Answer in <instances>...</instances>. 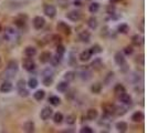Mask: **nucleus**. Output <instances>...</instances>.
<instances>
[{"label":"nucleus","instance_id":"nucleus-4","mask_svg":"<svg viewBox=\"0 0 147 133\" xmlns=\"http://www.w3.org/2000/svg\"><path fill=\"white\" fill-rule=\"evenodd\" d=\"M57 29L59 30L60 32H62V33L66 35V36L71 35V27H70L67 23H65L64 21L58 22V24H57Z\"/></svg>","mask_w":147,"mask_h":133},{"label":"nucleus","instance_id":"nucleus-1","mask_svg":"<svg viewBox=\"0 0 147 133\" xmlns=\"http://www.w3.org/2000/svg\"><path fill=\"white\" fill-rule=\"evenodd\" d=\"M19 70V66H18V62L15 60H11L8 62V66L6 68V71L3 72V78L6 80H10L15 77V74L18 72Z\"/></svg>","mask_w":147,"mask_h":133},{"label":"nucleus","instance_id":"nucleus-45","mask_svg":"<svg viewBox=\"0 0 147 133\" xmlns=\"http://www.w3.org/2000/svg\"><path fill=\"white\" fill-rule=\"evenodd\" d=\"M53 70L52 69H50V68H45L43 71H42V77H44V75H53Z\"/></svg>","mask_w":147,"mask_h":133},{"label":"nucleus","instance_id":"nucleus-41","mask_svg":"<svg viewBox=\"0 0 147 133\" xmlns=\"http://www.w3.org/2000/svg\"><path fill=\"white\" fill-rule=\"evenodd\" d=\"M26 86H27V82L24 81L23 79H20V80H18L16 87H17V90H21V89L26 88Z\"/></svg>","mask_w":147,"mask_h":133},{"label":"nucleus","instance_id":"nucleus-8","mask_svg":"<svg viewBox=\"0 0 147 133\" xmlns=\"http://www.w3.org/2000/svg\"><path fill=\"white\" fill-rule=\"evenodd\" d=\"M66 18L73 22L80 21L82 18V14L80 11H78V10H72V11H70V12L66 14Z\"/></svg>","mask_w":147,"mask_h":133},{"label":"nucleus","instance_id":"nucleus-22","mask_svg":"<svg viewBox=\"0 0 147 133\" xmlns=\"http://www.w3.org/2000/svg\"><path fill=\"white\" fill-rule=\"evenodd\" d=\"M24 54L28 57V58H32V57H34L36 54H37V49L34 48V47H27L26 49H24Z\"/></svg>","mask_w":147,"mask_h":133},{"label":"nucleus","instance_id":"nucleus-13","mask_svg":"<svg viewBox=\"0 0 147 133\" xmlns=\"http://www.w3.org/2000/svg\"><path fill=\"white\" fill-rule=\"evenodd\" d=\"M118 99H119V101L122 102L123 104H125V105H129V104H132V96H129L128 93H122V94H119L118 96Z\"/></svg>","mask_w":147,"mask_h":133},{"label":"nucleus","instance_id":"nucleus-15","mask_svg":"<svg viewBox=\"0 0 147 133\" xmlns=\"http://www.w3.org/2000/svg\"><path fill=\"white\" fill-rule=\"evenodd\" d=\"M91 71L88 70V68H82L81 71H80V78H81L82 80H85V81H88L91 79Z\"/></svg>","mask_w":147,"mask_h":133},{"label":"nucleus","instance_id":"nucleus-44","mask_svg":"<svg viewBox=\"0 0 147 133\" xmlns=\"http://www.w3.org/2000/svg\"><path fill=\"white\" fill-rule=\"evenodd\" d=\"M18 92H19V96H23V98H27V96H29V91H28L26 88L21 89V90H18Z\"/></svg>","mask_w":147,"mask_h":133},{"label":"nucleus","instance_id":"nucleus-9","mask_svg":"<svg viewBox=\"0 0 147 133\" xmlns=\"http://www.w3.org/2000/svg\"><path fill=\"white\" fill-rule=\"evenodd\" d=\"M52 114H53V110H52L50 107H44L43 109L41 110V113H40V118L44 120V121H47V120H49V119L52 117Z\"/></svg>","mask_w":147,"mask_h":133},{"label":"nucleus","instance_id":"nucleus-26","mask_svg":"<svg viewBox=\"0 0 147 133\" xmlns=\"http://www.w3.org/2000/svg\"><path fill=\"white\" fill-rule=\"evenodd\" d=\"M48 101H49L50 104L53 105V107H58V105L61 103V99H60L58 96H50L49 99H48Z\"/></svg>","mask_w":147,"mask_h":133},{"label":"nucleus","instance_id":"nucleus-17","mask_svg":"<svg viewBox=\"0 0 147 133\" xmlns=\"http://www.w3.org/2000/svg\"><path fill=\"white\" fill-rule=\"evenodd\" d=\"M98 117V112L96 109H88L86 112V119L88 121H94Z\"/></svg>","mask_w":147,"mask_h":133},{"label":"nucleus","instance_id":"nucleus-12","mask_svg":"<svg viewBox=\"0 0 147 133\" xmlns=\"http://www.w3.org/2000/svg\"><path fill=\"white\" fill-rule=\"evenodd\" d=\"M79 40L82 41V42H85V43H88L90 40H91V33L88 32V30H83L79 33Z\"/></svg>","mask_w":147,"mask_h":133},{"label":"nucleus","instance_id":"nucleus-36","mask_svg":"<svg viewBox=\"0 0 147 133\" xmlns=\"http://www.w3.org/2000/svg\"><path fill=\"white\" fill-rule=\"evenodd\" d=\"M98 10H100V3L98 2H92L90 5V7H88V11L91 14H95Z\"/></svg>","mask_w":147,"mask_h":133},{"label":"nucleus","instance_id":"nucleus-35","mask_svg":"<svg viewBox=\"0 0 147 133\" xmlns=\"http://www.w3.org/2000/svg\"><path fill=\"white\" fill-rule=\"evenodd\" d=\"M144 42V38H140L138 35H135L132 37V43L134 45H140Z\"/></svg>","mask_w":147,"mask_h":133},{"label":"nucleus","instance_id":"nucleus-18","mask_svg":"<svg viewBox=\"0 0 147 133\" xmlns=\"http://www.w3.org/2000/svg\"><path fill=\"white\" fill-rule=\"evenodd\" d=\"M62 59H63V56H62V54L55 53L53 57H51L50 62L52 63V66H57L58 64H60V63L62 62Z\"/></svg>","mask_w":147,"mask_h":133},{"label":"nucleus","instance_id":"nucleus-6","mask_svg":"<svg viewBox=\"0 0 147 133\" xmlns=\"http://www.w3.org/2000/svg\"><path fill=\"white\" fill-rule=\"evenodd\" d=\"M114 61H115V63H116L117 66H121V68H124V66H127V64H126V59H125V57H124V54L121 53L119 51L115 53V56H114Z\"/></svg>","mask_w":147,"mask_h":133},{"label":"nucleus","instance_id":"nucleus-48","mask_svg":"<svg viewBox=\"0 0 147 133\" xmlns=\"http://www.w3.org/2000/svg\"><path fill=\"white\" fill-rule=\"evenodd\" d=\"M118 1H121V0H110L111 3H116V2H118Z\"/></svg>","mask_w":147,"mask_h":133},{"label":"nucleus","instance_id":"nucleus-7","mask_svg":"<svg viewBox=\"0 0 147 133\" xmlns=\"http://www.w3.org/2000/svg\"><path fill=\"white\" fill-rule=\"evenodd\" d=\"M43 12L44 15L49 18H54L57 15V8L52 5H45L43 8Z\"/></svg>","mask_w":147,"mask_h":133},{"label":"nucleus","instance_id":"nucleus-30","mask_svg":"<svg viewBox=\"0 0 147 133\" xmlns=\"http://www.w3.org/2000/svg\"><path fill=\"white\" fill-rule=\"evenodd\" d=\"M52 115H53V121H54L55 124L62 123V121L64 120V117H63V114H62L61 112H57V113H54V114H52Z\"/></svg>","mask_w":147,"mask_h":133},{"label":"nucleus","instance_id":"nucleus-42","mask_svg":"<svg viewBox=\"0 0 147 133\" xmlns=\"http://www.w3.org/2000/svg\"><path fill=\"white\" fill-rule=\"evenodd\" d=\"M57 53H59V54H64L65 53V48H64V45H62V44H58L57 45Z\"/></svg>","mask_w":147,"mask_h":133},{"label":"nucleus","instance_id":"nucleus-5","mask_svg":"<svg viewBox=\"0 0 147 133\" xmlns=\"http://www.w3.org/2000/svg\"><path fill=\"white\" fill-rule=\"evenodd\" d=\"M22 66H23V69L26 71H28V72H31V71H33L36 69V63L31 58H27V59L23 60Z\"/></svg>","mask_w":147,"mask_h":133},{"label":"nucleus","instance_id":"nucleus-16","mask_svg":"<svg viewBox=\"0 0 147 133\" xmlns=\"http://www.w3.org/2000/svg\"><path fill=\"white\" fill-rule=\"evenodd\" d=\"M52 54L50 51H43L41 54H40V62L41 63H48V62H50V59H51Z\"/></svg>","mask_w":147,"mask_h":133},{"label":"nucleus","instance_id":"nucleus-2","mask_svg":"<svg viewBox=\"0 0 147 133\" xmlns=\"http://www.w3.org/2000/svg\"><path fill=\"white\" fill-rule=\"evenodd\" d=\"M5 39H7L8 41H11V40H18L19 36H18V32L17 30H15L11 27H8L6 29V33H5Z\"/></svg>","mask_w":147,"mask_h":133},{"label":"nucleus","instance_id":"nucleus-39","mask_svg":"<svg viewBox=\"0 0 147 133\" xmlns=\"http://www.w3.org/2000/svg\"><path fill=\"white\" fill-rule=\"evenodd\" d=\"M15 24L18 28H22V27L26 26V19H23V18H17L15 20Z\"/></svg>","mask_w":147,"mask_h":133},{"label":"nucleus","instance_id":"nucleus-14","mask_svg":"<svg viewBox=\"0 0 147 133\" xmlns=\"http://www.w3.org/2000/svg\"><path fill=\"white\" fill-rule=\"evenodd\" d=\"M145 118V115H144V113L142 112V111H136V112H134L132 114V121L133 122H135V123H140L142 122L143 120Z\"/></svg>","mask_w":147,"mask_h":133},{"label":"nucleus","instance_id":"nucleus-29","mask_svg":"<svg viewBox=\"0 0 147 133\" xmlns=\"http://www.w3.org/2000/svg\"><path fill=\"white\" fill-rule=\"evenodd\" d=\"M88 26L91 28V29H96L97 28V26H98V22H97V19H96L95 17H91V18H88Z\"/></svg>","mask_w":147,"mask_h":133},{"label":"nucleus","instance_id":"nucleus-33","mask_svg":"<svg viewBox=\"0 0 147 133\" xmlns=\"http://www.w3.org/2000/svg\"><path fill=\"white\" fill-rule=\"evenodd\" d=\"M102 83H100V82H96L94 84H92V87H91V91L93 92V93H100L101 91H102Z\"/></svg>","mask_w":147,"mask_h":133},{"label":"nucleus","instance_id":"nucleus-32","mask_svg":"<svg viewBox=\"0 0 147 133\" xmlns=\"http://www.w3.org/2000/svg\"><path fill=\"white\" fill-rule=\"evenodd\" d=\"M44 96H45L44 90H38V91H36V92L33 93V98H34L37 101H42L44 99Z\"/></svg>","mask_w":147,"mask_h":133},{"label":"nucleus","instance_id":"nucleus-10","mask_svg":"<svg viewBox=\"0 0 147 133\" xmlns=\"http://www.w3.org/2000/svg\"><path fill=\"white\" fill-rule=\"evenodd\" d=\"M13 90V86H12V83L10 81H3L1 83V86H0V92L1 93H9V92H11Z\"/></svg>","mask_w":147,"mask_h":133},{"label":"nucleus","instance_id":"nucleus-34","mask_svg":"<svg viewBox=\"0 0 147 133\" xmlns=\"http://www.w3.org/2000/svg\"><path fill=\"white\" fill-rule=\"evenodd\" d=\"M90 50V52L92 53V56L93 54H98V53H101V52L103 51V48L100 45V44H94L91 49H88Z\"/></svg>","mask_w":147,"mask_h":133},{"label":"nucleus","instance_id":"nucleus-47","mask_svg":"<svg viewBox=\"0 0 147 133\" xmlns=\"http://www.w3.org/2000/svg\"><path fill=\"white\" fill-rule=\"evenodd\" d=\"M74 5L78 6V7H80V6L82 5V2L80 1V0H75V1H74Z\"/></svg>","mask_w":147,"mask_h":133},{"label":"nucleus","instance_id":"nucleus-27","mask_svg":"<svg viewBox=\"0 0 147 133\" xmlns=\"http://www.w3.org/2000/svg\"><path fill=\"white\" fill-rule=\"evenodd\" d=\"M75 78H76V73H75L74 71H67V72H65V74H64V80H65L66 82L74 81Z\"/></svg>","mask_w":147,"mask_h":133},{"label":"nucleus","instance_id":"nucleus-31","mask_svg":"<svg viewBox=\"0 0 147 133\" xmlns=\"http://www.w3.org/2000/svg\"><path fill=\"white\" fill-rule=\"evenodd\" d=\"M124 92H126V90H125V87H124L123 84L117 83V84L114 87V93H115L116 96H119V94H122V93H124Z\"/></svg>","mask_w":147,"mask_h":133},{"label":"nucleus","instance_id":"nucleus-3","mask_svg":"<svg viewBox=\"0 0 147 133\" xmlns=\"http://www.w3.org/2000/svg\"><path fill=\"white\" fill-rule=\"evenodd\" d=\"M32 24H33V27H34L36 30H41L45 26V19H44L43 17H41V16H37V17H34V19L32 21Z\"/></svg>","mask_w":147,"mask_h":133},{"label":"nucleus","instance_id":"nucleus-11","mask_svg":"<svg viewBox=\"0 0 147 133\" xmlns=\"http://www.w3.org/2000/svg\"><path fill=\"white\" fill-rule=\"evenodd\" d=\"M103 111H104V115L106 117H112L115 114V105L114 104H105L103 107Z\"/></svg>","mask_w":147,"mask_h":133},{"label":"nucleus","instance_id":"nucleus-28","mask_svg":"<svg viewBox=\"0 0 147 133\" xmlns=\"http://www.w3.org/2000/svg\"><path fill=\"white\" fill-rule=\"evenodd\" d=\"M53 81H54L53 75H44V77H42V83H43L45 87H50V86H52Z\"/></svg>","mask_w":147,"mask_h":133},{"label":"nucleus","instance_id":"nucleus-21","mask_svg":"<svg viewBox=\"0 0 147 133\" xmlns=\"http://www.w3.org/2000/svg\"><path fill=\"white\" fill-rule=\"evenodd\" d=\"M115 128H116V130H117L118 132H122L124 133L127 131V129H128V126H127V123L124 122V121H119L117 122L116 124H115Z\"/></svg>","mask_w":147,"mask_h":133},{"label":"nucleus","instance_id":"nucleus-40","mask_svg":"<svg viewBox=\"0 0 147 133\" xmlns=\"http://www.w3.org/2000/svg\"><path fill=\"white\" fill-rule=\"evenodd\" d=\"M65 121H66V123H67V124L72 126V124L75 123V121H76V117H75L74 114H70V115H67V117H66Z\"/></svg>","mask_w":147,"mask_h":133},{"label":"nucleus","instance_id":"nucleus-25","mask_svg":"<svg viewBox=\"0 0 147 133\" xmlns=\"http://www.w3.org/2000/svg\"><path fill=\"white\" fill-rule=\"evenodd\" d=\"M117 31L119 32V33L126 35V33L129 32V26H128L127 23H121V24H118Z\"/></svg>","mask_w":147,"mask_h":133},{"label":"nucleus","instance_id":"nucleus-24","mask_svg":"<svg viewBox=\"0 0 147 133\" xmlns=\"http://www.w3.org/2000/svg\"><path fill=\"white\" fill-rule=\"evenodd\" d=\"M67 89H69V82H66V81L59 82V84L57 86V90H58L59 92H62V93L66 92Z\"/></svg>","mask_w":147,"mask_h":133},{"label":"nucleus","instance_id":"nucleus-38","mask_svg":"<svg viewBox=\"0 0 147 133\" xmlns=\"http://www.w3.org/2000/svg\"><path fill=\"white\" fill-rule=\"evenodd\" d=\"M27 84L29 86L30 89H36L38 87V80L36 79V78H30Z\"/></svg>","mask_w":147,"mask_h":133},{"label":"nucleus","instance_id":"nucleus-19","mask_svg":"<svg viewBox=\"0 0 147 133\" xmlns=\"http://www.w3.org/2000/svg\"><path fill=\"white\" fill-rule=\"evenodd\" d=\"M91 57H92V53L90 52V50H84V51H82L80 53V56H79V58H80V61L82 62H86L88 60L91 59Z\"/></svg>","mask_w":147,"mask_h":133},{"label":"nucleus","instance_id":"nucleus-46","mask_svg":"<svg viewBox=\"0 0 147 133\" xmlns=\"http://www.w3.org/2000/svg\"><path fill=\"white\" fill-rule=\"evenodd\" d=\"M133 52H134V49L132 47H125L124 48V53L126 56H131V54H133Z\"/></svg>","mask_w":147,"mask_h":133},{"label":"nucleus","instance_id":"nucleus-49","mask_svg":"<svg viewBox=\"0 0 147 133\" xmlns=\"http://www.w3.org/2000/svg\"><path fill=\"white\" fill-rule=\"evenodd\" d=\"M1 30H2V27H1V24H0V32H1Z\"/></svg>","mask_w":147,"mask_h":133},{"label":"nucleus","instance_id":"nucleus-37","mask_svg":"<svg viewBox=\"0 0 147 133\" xmlns=\"http://www.w3.org/2000/svg\"><path fill=\"white\" fill-rule=\"evenodd\" d=\"M126 112H127L126 108H124V107H116L115 105V114L116 115H124Z\"/></svg>","mask_w":147,"mask_h":133},{"label":"nucleus","instance_id":"nucleus-23","mask_svg":"<svg viewBox=\"0 0 147 133\" xmlns=\"http://www.w3.org/2000/svg\"><path fill=\"white\" fill-rule=\"evenodd\" d=\"M23 130H24V132L28 133L34 132V123L32 121H27L23 126Z\"/></svg>","mask_w":147,"mask_h":133},{"label":"nucleus","instance_id":"nucleus-20","mask_svg":"<svg viewBox=\"0 0 147 133\" xmlns=\"http://www.w3.org/2000/svg\"><path fill=\"white\" fill-rule=\"evenodd\" d=\"M91 66L93 70H100V69L103 66L102 59H101V58H95L94 61H92V63H91V66Z\"/></svg>","mask_w":147,"mask_h":133},{"label":"nucleus","instance_id":"nucleus-43","mask_svg":"<svg viewBox=\"0 0 147 133\" xmlns=\"http://www.w3.org/2000/svg\"><path fill=\"white\" fill-rule=\"evenodd\" d=\"M80 132L81 133H93L94 132V130L91 128V126H83L81 130H80Z\"/></svg>","mask_w":147,"mask_h":133}]
</instances>
